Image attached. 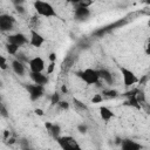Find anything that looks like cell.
<instances>
[{
    "mask_svg": "<svg viewBox=\"0 0 150 150\" xmlns=\"http://www.w3.org/2000/svg\"><path fill=\"white\" fill-rule=\"evenodd\" d=\"M1 114H2V116H5V117L7 116V111H6V109H5V107H4V105L1 107Z\"/></svg>",
    "mask_w": 150,
    "mask_h": 150,
    "instance_id": "obj_32",
    "label": "cell"
},
{
    "mask_svg": "<svg viewBox=\"0 0 150 150\" xmlns=\"http://www.w3.org/2000/svg\"><path fill=\"white\" fill-rule=\"evenodd\" d=\"M73 103H74V107L77 109V110H88V108H87V105L83 103V102H81L80 100H77V98H74L73 100Z\"/></svg>",
    "mask_w": 150,
    "mask_h": 150,
    "instance_id": "obj_18",
    "label": "cell"
},
{
    "mask_svg": "<svg viewBox=\"0 0 150 150\" xmlns=\"http://www.w3.org/2000/svg\"><path fill=\"white\" fill-rule=\"evenodd\" d=\"M144 49H145V54L146 55H150V39L146 41V45H145Z\"/></svg>",
    "mask_w": 150,
    "mask_h": 150,
    "instance_id": "obj_29",
    "label": "cell"
},
{
    "mask_svg": "<svg viewBox=\"0 0 150 150\" xmlns=\"http://www.w3.org/2000/svg\"><path fill=\"white\" fill-rule=\"evenodd\" d=\"M33 7L39 16L42 18H57V12L54 8V6L49 2L36 0L33 2Z\"/></svg>",
    "mask_w": 150,
    "mask_h": 150,
    "instance_id": "obj_1",
    "label": "cell"
},
{
    "mask_svg": "<svg viewBox=\"0 0 150 150\" xmlns=\"http://www.w3.org/2000/svg\"><path fill=\"white\" fill-rule=\"evenodd\" d=\"M54 68H55V62H50V63L47 66L46 73H47V74H52V73L54 71Z\"/></svg>",
    "mask_w": 150,
    "mask_h": 150,
    "instance_id": "obj_28",
    "label": "cell"
},
{
    "mask_svg": "<svg viewBox=\"0 0 150 150\" xmlns=\"http://www.w3.org/2000/svg\"><path fill=\"white\" fill-rule=\"evenodd\" d=\"M26 89H27V91H28L29 97H30L32 101H36V100H39V98L43 95V93H45V88H43L42 86L35 84V83L26 86Z\"/></svg>",
    "mask_w": 150,
    "mask_h": 150,
    "instance_id": "obj_7",
    "label": "cell"
},
{
    "mask_svg": "<svg viewBox=\"0 0 150 150\" xmlns=\"http://www.w3.org/2000/svg\"><path fill=\"white\" fill-rule=\"evenodd\" d=\"M120 71H121V75H122V80H123V84L125 87H131L134 86L135 83L138 82V77L136 76V74L128 69L127 67H120Z\"/></svg>",
    "mask_w": 150,
    "mask_h": 150,
    "instance_id": "obj_4",
    "label": "cell"
},
{
    "mask_svg": "<svg viewBox=\"0 0 150 150\" xmlns=\"http://www.w3.org/2000/svg\"><path fill=\"white\" fill-rule=\"evenodd\" d=\"M25 150H32V149H29V148H26V149H25Z\"/></svg>",
    "mask_w": 150,
    "mask_h": 150,
    "instance_id": "obj_37",
    "label": "cell"
},
{
    "mask_svg": "<svg viewBox=\"0 0 150 150\" xmlns=\"http://www.w3.org/2000/svg\"><path fill=\"white\" fill-rule=\"evenodd\" d=\"M61 91H62V94H66V93L68 91V89H67V87H66L64 84H63V86L61 87Z\"/></svg>",
    "mask_w": 150,
    "mask_h": 150,
    "instance_id": "obj_33",
    "label": "cell"
},
{
    "mask_svg": "<svg viewBox=\"0 0 150 150\" xmlns=\"http://www.w3.org/2000/svg\"><path fill=\"white\" fill-rule=\"evenodd\" d=\"M142 144L130 139V138H125L121 141V150H142Z\"/></svg>",
    "mask_w": 150,
    "mask_h": 150,
    "instance_id": "obj_10",
    "label": "cell"
},
{
    "mask_svg": "<svg viewBox=\"0 0 150 150\" xmlns=\"http://www.w3.org/2000/svg\"><path fill=\"white\" fill-rule=\"evenodd\" d=\"M74 16L79 21H83V20H86V19H88L90 16V9L89 8H83V7L76 6V8L74 11Z\"/></svg>",
    "mask_w": 150,
    "mask_h": 150,
    "instance_id": "obj_12",
    "label": "cell"
},
{
    "mask_svg": "<svg viewBox=\"0 0 150 150\" xmlns=\"http://www.w3.org/2000/svg\"><path fill=\"white\" fill-rule=\"evenodd\" d=\"M103 101V96L101 94H95L94 97L91 98V102L93 103H101Z\"/></svg>",
    "mask_w": 150,
    "mask_h": 150,
    "instance_id": "obj_24",
    "label": "cell"
},
{
    "mask_svg": "<svg viewBox=\"0 0 150 150\" xmlns=\"http://www.w3.org/2000/svg\"><path fill=\"white\" fill-rule=\"evenodd\" d=\"M136 96V100L138 101V103L139 104H143V103H145V95H144V93L143 91H137V94L135 95Z\"/></svg>",
    "mask_w": 150,
    "mask_h": 150,
    "instance_id": "obj_20",
    "label": "cell"
},
{
    "mask_svg": "<svg viewBox=\"0 0 150 150\" xmlns=\"http://www.w3.org/2000/svg\"><path fill=\"white\" fill-rule=\"evenodd\" d=\"M46 128L48 129L49 134L56 139L60 137V132H61V127L56 123H50V122H47L46 123Z\"/></svg>",
    "mask_w": 150,
    "mask_h": 150,
    "instance_id": "obj_13",
    "label": "cell"
},
{
    "mask_svg": "<svg viewBox=\"0 0 150 150\" xmlns=\"http://www.w3.org/2000/svg\"><path fill=\"white\" fill-rule=\"evenodd\" d=\"M62 110H68L69 109V103L67 101H60L59 104H57Z\"/></svg>",
    "mask_w": 150,
    "mask_h": 150,
    "instance_id": "obj_26",
    "label": "cell"
},
{
    "mask_svg": "<svg viewBox=\"0 0 150 150\" xmlns=\"http://www.w3.org/2000/svg\"><path fill=\"white\" fill-rule=\"evenodd\" d=\"M98 74H100V80H103L108 84H112L114 76H112V74L108 69H100L98 70Z\"/></svg>",
    "mask_w": 150,
    "mask_h": 150,
    "instance_id": "obj_16",
    "label": "cell"
},
{
    "mask_svg": "<svg viewBox=\"0 0 150 150\" xmlns=\"http://www.w3.org/2000/svg\"><path fill=\"white\" fill-rule=\"evenodd\" d=\"M7 42L20 48L28 42V38L22 33H15V34H12L7 38Z\"/></svg>",
    "mask_w": 150,
    "mask_h": 150,
    "instance_id": "obj_9",
    "label": "cell"
},
{
    "mask_svg": "<svg viewBox=\"0 0 150 150\" xmlns=\"http://www.w3.org/2000/svg\"><path fill=\"white\" fill-rule=\"evenodd\" d=\"M6 50H7L11 55H16L18 52H19V47H16V46H14V45L7 42V45H6Z\"/></svg>",
    "mask_w": 150,
    "mask_h": 150,
    "instance_id": "obj_19",
    "label": "cell"
},
{
    "mask_svg": "<svg viewBox=\"0 0 150 150\" xmlns=\"http://www.w3.org/2000/svg\"><path fill=\"white\" fill-rule=\"evenodd\" d=\"M100 116H101V118H102L104 122H108V121H110L111 118H114L115 114H114L108 107L101 105V107H100Z\"/></svg>",
    "mask_w": 150,
    "mask_h": 150,
    "instance_id": "obj_15",
    "label": "cell"
},
{
    "mask_svg": "<svg viewBox=\"0 0 150 150\" xmlns=\"http://www.w3.org/2000/svg\"><path fill=\"white\" fill-rule=\"evenodd\" d=\"M60 101H61V100H60V94L54 93V94L52 95V97H50V103H52L53 105H56V104H59Z\"/></svg>",
    "mask_w": 150,
    "mask_h": 150,
    "instance_id": "obj_21",
    "label": "cell"
},
{
    "mask_svg": "<svg viewBox=\"0 0 150 150\" xmlns=\"http://www.w3.org/2000/svg\"><path fill=\"white\" fill-rule=\"evenodd\" d=\"M47 150H50V149H47Z\"/></svg>",
    "mask_w": 150,
    "mask_h": 150,
    "instance_id": "obj_38",
    "label": "cell"
},
{
    "mask_svg": "<svg viewBox=\"0 0 150 150\" xmlns=\"http://www.w3.org/2000/svg\"><path fill=\"white\" fill-rule=\"evenodd\" d=\"M15 19L12 15L8 14H1L0 15V29L2 32H9L14 28Z\"/></svg>",
    "mask_w": 150,
    "mask_h": 150,
    "instance_id": "obj_6",
    "label": "cell"
},
{
    "mask_svg": "<svg viewBox=\"0 0 150 150\" xmlns=\"http://www.w3.org/2000/svg\"><path fill=\"white\" fill-rule=\"evenodd\" d=\"M7 142H8V144H13V143L15 142V139H14V138H8Z\"/></svg>",
    "mask_w": 150,
    "mask_h": 150,
    "instance_id": "obj_35",
    "label": "cell"
},
{
    "mask_svg": "<svg viewBox=\"0 0 150 150\" xmlns=\"http://www.w3.org/2000/svg\"><path fill=\"white\" fill-rule=\"evenodd\" d=\"M30 36H29V45L35 47V48H40L43 43H45V38L42 34H40L36 29L34 28H30V32H29Z\"/></svg>",
    "mask_w": 150,
    "mask_h": 150,
    "instance_id": "obj_8",
    "label": "cell"
},
{
    "mask_svg": "<svg viewBox=\"0 0 150 150\" xmlns=\"http://www.w3.org/2000/svg\"><path fill=\"white\" fill-rule=\"evenodd\" d=\"M35 112H36L39 116H42V115H43V111H42L41 109H36V110H35Z\"/></svg>",
    "mask_w": 150,
    "mask_h": 150,
    "instance_id": "obj_34",
    "label": "cell"
},
{
    "mask_svg": "<svg viewBox=\"0 0 150 150\" xmlns=\"http://www.w3.org/2000/svg\"><path fill=\"white\" fill-rule=\"evenodd\" d=\"M148 26H149V27H150V20H149V21H148Z\"/></svg>",
    "mask_w": 150,
    "mask_h": 150,
    "instance_id": "obj_36",
    "label": "cell"
},
{
    "mask_svg": "<svg viewBox=\"0 0 150 150\" xmlns=\"http://www.w3.org/2000/svg\"><path fill=\"white\" fill-rule=\"evenodd\" d=\"M0 68H1L2 70H6V69L8 68V66H7V62H6V59H5V56H0Z\"/></svg>",
    "mask_w": 150,
    "mask_h": 150,
    "instance_id": "obj_25",
    "label": "cell"
},
{
    "mask_svg": "<svg viewBox=\"0 0 150 150\" xmlns=\"http://www.w3.org/2000/svg\"><path fill=\"white\" fill-rule=\"evenodd\" d=\"M12 69H13V71H14L16 75H19V76H22V75L25 74V71H26L25 64H23L21 61L16 60V59L12 61Z\"/></svg>",
    "mask_w": 150,
    "mask_h": 150,
    "instance_id": "obj_14",
    "label": "cell"
},
{
    "mask_svg": "<svg viewBox=\"0 0 150 150\" xmlns=\"http://www.w3.org/2000/svg\"><path fill=\"white\" fill-rule=\"evenodd\" d=\"M48 57H49L50 62H55V61H56V54H55V53H50Z\"/></svg>",
    "mask_w": 150,
    "mask_h": 150,
    "instance_id": "obj_30",
    "label": "cell"
},
{
    "mask_svg": "<svg viewBox=\"0 0 150 150\" xmlns=\"http://www.w3.org/2000/svg\"><path fill=\"white\" fill-rule=\"evenodd\" d=\"M45 61L42 57L40 56H34L32 59H29L28 61V67H29V70L30 73H43L45 70Z\"/></svg>",
    "mask_w": 150,
    "mask_h": 150,
    "instance_id": "obj_5",
    "label": "cell"
},
{
    "mask_svg": "<svg viewBox=\"0 0 150 150\" xmlns=\"http://www.w3.org/2000/svg\"><path fill=\"white\" fill-rule=\"evenodd\" d=\"M93 5V1H79V2H76V6H79V7H83V8H89L90 6Z\"/></svg>",
    "mask_w": 150,
    "mask_h": 150,
    "instance_id": "obj_23",
    "label": "cell"
},
{
    "mask_svg": "<svg viewBox=\"0 0 150 150\" xmlns=\"http://www.w3.org/2000/svg\"><path fill=\"white\" fill-rule=\"evenodd\" d=\"M125 104L127 105H130L132 108H136V109H139L141 108V104L138 103V101L136 100V96H130L128 97V100L125 101Z\"/></svg>",
    "mask_w": 150,
    "mask_h": 150,
    "instance_id": "obj_17",
    "label": "cell"
},
{
    "mask_svg": "<svg viewBox=\"0 0 150 150\" xmlns=\"http://www.w3.org/2000/svg\"><path fill=\"white\" fill-rule=\"evenodd\" d=\"M87 130H88V128H87V125H86L84 123L77 125V131H79V132H81V134H86Z\"/></svg>",
    "mask_w": 150,
    "mask_h": 150,
    "instance_id": "obj_27",
    "label": "cell"
},
{
    "mask_svg": "<svg viewBox=\"0 0 150 150\" xmlns=\"http://www.w3.org/2000/svg\"><path fill=\"white\" fill-rule=\"evenodd\" d=\"M56 142L62 150H82L79 142L73 136L69 135L60 136L59 138H56Z\"/></svg>",
    "mask_w": 150,
    "mask_h": 150,
    "instance_id": "obj_3",
    "label": "cell"
},
{
    "mask_svg": "<svg viewBox=\"0 0 150 150\" xmlns=\"http://www.w3.org/2000/svg\"><path fill=\"white\" fill-rule=\"evenodd\" d=\"M29 76H30L32 81L35 84H39V86L45 87L48 83V76L45 75L43 73H29Z\"/></svg>",
    "mask_w": 150,
    "mask_h": 150,
    "instance_id": "obj_11",
    "label": "cell"
},
{
    "mask_svg": "<svg viewBox=\"0 0 150 150\" xmlns=\"http://www.w3.org/2000/svg\"><path fill=\"white\" fill-rule=\"evenodd\" d=\"M77 76L88 86H94L97 84L100 81V74L97 69H93V68H86L82 71L77 73Z\"/></svg>",
    "mask_w": 150,
    "mask_h": 150,
    "instance_id": "obj_2",
    "label": "cell"
},
{
    "mask_svg": "<svg viewBox=\"0 0 150 150\" xmlns=\"http://www.w3.org/2000/svg\"><path fill=\"white\" fill-rule=\"evenodd\" d=\"M16 12L18 13H25V9H23V7H21V6H16Z\"/></svg>",
    "mask_w": 150,
    "mask_h": 150,
    "instance_id": "obj_31",
    "label": "cell"
},
{
    "mask_svg": "<svg viewBox=\"0 0 150 150\" xmlns=\"http://www.w3.org/2000/svg\"><path fill=\"white\" fill-rule=\"evenodd\" d=\"M103 95L105 97H109V98H115L117 96V91L116 90H104Z\"/></svg>",
    "mask_w": 150,
    "mask_h": 150,
    "instance_id": "obj_22",
    "label": "cell"
}]
</instances>
